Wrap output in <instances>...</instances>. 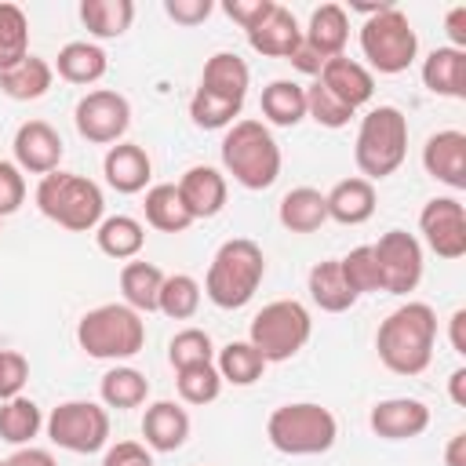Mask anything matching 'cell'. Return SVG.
Segmentation results:
<instances>
[{"mask_svg": "<svg viewBox=\"0 0 466 466\" xmlns=\"http://www.w3.org/2000/svg\"><path fill=\"white\" fill-rule=\"evenodd\" d=\"M433 342H437V313L430 302L397 306L375 331L379 360L393 375H422L433 360Z\"/></svg>", "mask_w": 466, "mask_h": 466, "instance_id": "1", "label": "cell"}, {"mask_svg": "<svg viewBox=\"0 0 466 466\" xmlns=\"http://www.w3.org/2000/svg\"><path fill=\"white\" fill-rule=\"evenodd\" d=\"M262 277H266L262 248L248 237H233L215 251V258L208 266V277H204V295L218 309H240L255 299Z\"/></svg>", "mask_w": 466, "mask_h": 466, "instance_id": "2", "label": "cell"}, {"mask_svg": "<svg viewBox=\"0 0 466 466\" xmlns=\"http://www.w3.org/2000/svg\"><path fill=\"white\" fill-rule=\"evenodd\" d=\"M222 167L244 189H269L280 175V146L262 120H237L222 138Z\"/></svg>", "mask_w": 466, "mask_h": 466, "instance_id": "3", "label": "cell"}, {"mask_svg": "<svg viewBox=\"0 0 466 466\" xmlns=\"http://www.w3.org/2000/svg\"><path fill=\"white\" fill-rule=\"evenodd\" d=\"M408 157V116L397 106H375L357 127L353 160L360 167V178L379 182L390 178Z\"/></svg>", "mask_w": 466, "mask_h": 466, "instance_id": "4", "label": "cell"}, {"mask_svg": "<svg viewBox=\"0 0 466 466\" xmlns=\"http://www.w3.org/2000/svg\"><path fill=\"white\" fill-rule=\"evenodd\" d=\"M76 342L95 360H127L146 346V320L124 302H106L80 317Z\"/></svg>", "mask_w": 466, "mask_h": 466, "instance_id": "5", "label": "cell"}, {"mask_svg": "<svg viewBox=\"0 0 466 466\" xmlns=\"http://www.w3.org/2000/svg\"><path fill=\"white\" fill-rule=\"evenodd\" d=\"M36 208L51 222H58L62 229L87 233L102 222L106 200H102V189L91 178L73 175V171H51L36 186Z\"/></svg>", "mask_w": 466, "mask_h": 466, "instance_id": "6", "label": "cell"}, {"mask_svg": "<svg viewBox=\"0 0 466 466\" xmlns=\"http://www.w3.org/2000/svg\"><path fill=\"white\" fill-rule=\"evenodd\" d=\"M266 437L280 455H320L335 444L339 422L324 404L295 400V404H280L269 415Z\"/></svg>", "mask_w": 466, "mask_h": 466, "instance_id": "7", "label": "cell"}, {"mask_svg": "<svg viewBox=\"0 0 466 466\" xmlns=\"http://www.w3.org/2000/svg\"><path fill=\"white\" fill-rule=\"evenodd\" d=\"M313 335V320L309 309L295 299H277L269 306H262L248 328V342L262 353L266 364H280L291 360Z\"/></svg>", "mask_w": 466, "mask_h": 466, "instance_id": "8", "label": "cell"}, {"mask_svg": "<svg viewBox=\"0 0 466 466\" xmlns=\"http://www.w3.org/2000/svg\"><path fill=\"white\" fill-rule=\"evenodd\" d=\"M360 51L375 73L397 76L404 73L419 55V36L408 22V15L397 4H386L379 15H371L360 25Z\"/></svg>", "mask_w": 466, "mask_h": 466, "instance_id": "9", "label": "cell"}, {"mask_svg": "<svg viewBox=\"0 0 466 466\" xmlns=\"http://www.w3.org/2000/svg\"><path fill=\"white\" fill-rule=\"evenodd\" d=\"M47 437L55 448L73 451V455H91L102 451L109 441V411L95 400H62L47 415Z\"/></svg>", "mask_w": 466, "mask_h": 466, "instance_id": "10", "label": "cell"}, {"mask_svg": "<svg viewBox=\"0 0 466 466\" xmlns=\"http://www.w3.org/2000/svg\"><path fill=\"white\" fill-rule=\"evenodd\" d=\"M73 120L80 138L95 146H116L131 124V102L113 87H95L76 102Z\"/></svg>", "mask_w": 466, "mask_h": 466, "instance_id": "11", "label": "cell"}, {"mask_svg": "<svg viewBox=\"0 0 466 466\" xmlns=\"http://www.w3.org/2000/svg\"><path fill=\"white\" fill-rule=\"evenodd\" d=\"M371 248H375L382 291H390V295H408V291L419 288V280H422V244H419L411 233L390 229V233H382Z\"/></svg>", "mask_w": 466, "mask_h": 466, "instance_id": "12", "label": "cell"}, {"mask_svg": "<svg viewBox=\"0 0 466 466\" xmlns=\"http://www.w3.org/2000/svg\"><path fill=\"white\" fill-rule=\"evenodd\" d=\"M419 233L426 248L441 258H462L466 255V208L455 197H433L419 211Z\"/></svg>", "mask_w": 466, "mask_h": 466, "instance_id": "13", "label": "cell"}, {"mask_svg": "<svg viewBox=\"0 0 466 466\" xmlns=\"http://www.w3.org/2000/svg\"><path fill=\"white\" fill-rule=\"evenodd\" d=\"M11 146H15V164H18V171L40 175V178L51 175V171H58L62 153H66L62 135H58L47 120H25V124H18Z\"/></svg>", "mask_w": 466, "mask_h": 466, "instance_id": "14", "label": "cell"}, {"mask_svg": "<svg viewBox=\"0 0 466 466\" xmlns=\"http://www.w3.org/2000/svg\"><path fill=\"white\" fill-rule=\"evenodd\" d=\"M368 426L375 430V437L382 441H411L419 433H426L430 426V408L415 397H390L379 400L368 415Z\"/></svg>", "mask_w": 466, "mask_h": 466, "instance_id": "15", "label": "cell"}, {"mask_svg": "<svg viewBox=\"0 0 466 466\" xmlns=\"http://www.w3.org/2000/svg\"><path fill=\"white\" fill-rule=\"evenodd\" d=\"M422 167L451 189H466V135L455 127L433 131L422 146Z\"/></svg>", "mask_w": 466, "mask_h": 466, "instance_id": "16", "label": "cell"}, {"mask_svg": "<svg viewBox=\"0 0 466 466\" xmlns=\"http://www.w3.org/2000/svg\"><path fill=\"white\" fill-rule=\"evenodd\" d=\"M317 80H320L339 102H346L353 113H357L360 106H368L371 95H375V76H371V69H368L364 62H357V58H346V55L328 58Z\"/></svg>", "mask_w": 466, "mask_h": 466, "instance_id": "17", "label": "cell"}, {"mask_svg": "<svg viewBox=\"0 0 466 466\" xmlns=\"http://www.w3.org/2000/svg\"><path fill=\"white\" fill-rule=\"evenodd\" d=\"M178 197L186 204V211L197 218H215L222 208H226V197H229V186H226V175L218 167H208V164H197L189 167L182 178H178Z\"/></svg>", "mask_w": 466, "mask_h": 466, "instance_id": "18", "label": "cell"}, {"mask_svg": "<svg viewBox=\"0 0 466 466\" xmlns=\"http://www.w3.org/2000/svg\"><path fill=\"white\" fill-rule=\"evenodd\" d=\"M102 175L116 193H142L153 178V160L138 142H116L109 146L106 160H102Z\"/></svg>", "mask_w": 466, "mask_h": 466, "instance_id": "19", "label": "cell"}, {"mask_svg": "<svg viewBox=\"0 0 466 466\" xmlns=\"http://www.w3.org/2000/svg\"><path fill=\"white\" fill-rule=\"evenodd\" d=\"M142 437L153 451H178L189 437V411L175 400H153L142 415Z\"/></svg>", "mask_w": 466, "mask_h": 466, "instance_id": "20", "label": "cell"}, {"mask_svg": "<svg viewBox=\"0 0 466 466\" xmlns=\"http://www.w3.org/2000/svg\"><path fill=\"white\" fill-rule=\"evenodd\" d=\"M248 44H251V51H258L266 58H291V51L302 44V29H299L295 15L277 4L255 29H248Z\"/></svg>", "mask_w": 466, "mask_h": 466, "instance_id": "21", "label": "cell"}, {"mask_svg": "<svg viewBox=\"0 0 466 466\" xmlns=\"http://www.w3.org/2000/svg\"><path fill=\"white\" fill-rule=\"evenodd\" d=\"M328 204V218H335L339 226H360L375 215V182L353 175L331 186V193H324Z\"/></svg>", "mask_w": 466, "mask_h": 466, "instance_id": "22", "label": "cell"}, {"mask_svg": "<svg viewBox=\"0 0 466 466\" xmlns=\"http://www.w3.org/2000/svg\"><path fill=\"white\" fill-rule=\"evenodd\" d=\"M422 84L441 98H466V51L433 47L422 58Z\"/></svg>", "mask_w": 466, "mask_h": 466, "instance_id": "23", "label": "cell"}, {"mask_svg": "<svg viewBox=\"0 0 466 466\" xmlns=\"http://www.w3.org/2000/svg\"><path fill=\"white\" fill-rule=\"evenodd\" d=\"M200 87L218 95V98H229V102H244L248 87H251V69L240 55L233 51H215L208 62H204V73H200Z\"/></svg>", "mask_w": 466, "mask_h": 466, "instance_id": "24", "label": "cell"}, {"mask_svg": "<svg viewBox=\"0 0 466 466\" xmlns=\"http://www.w3.org/2000/svg\"><path fill=\"white\" fill-rule=\"evenodd\" d=\"M302 40L320 55V58H335L342 55L346 40H350V15L342 4H320L309 15V25L302 29Z\"/></svg>", "mask_w": 466, "mask_h": 466, "instance_id": "25", "label": "cell"}, {"mask_svg": "<svg viewBox=\"0 0 466 466\" xmlns=\"http://www.w3.org/2000/svg\"><path fill=\"white\" fill-rule=\"evenodd\" d=\"M277 218L284 229L291 233H317L324 222H328V204H324V193L313 189V186H295L280 197V208H277Z\"/></svg>", "mask_w": 466, "mask_h": 466, "instance_id": "26", "label": "cell"}, {"mask_svg": "<svg viewBox=\"0 0 466 466\" xmlns=\"http://www.w3.org/2000/svg\"><path fill=\"white\" fill-rule=\"evenodd\" d=\"M55 69H58L62 80L87 87V84H98V80L106 76L109 58H106V51H102L98 44H91V40H69V44L58 51V58H55Z\"/></svg>", "mask_w": 466, "mask_h": 466, "instance_id": "27", "label": "cell"}, {"mask_svg": "<svg viewBox=\"0 0 466 466\" xmlns=\"http://www.w3.org/2000/svg\"><path fill=\"white\" fill-rule=\"evenodd\" d=\"M306 288H309V299H313L324 313H346V309L360 299V295L346 284L339 258H324V262H317V266L309 269Z\"/></svg>", "mask_w": 466, "mask_h": 466, "instance_id": "28", "label": "cell"}, {"mask_svg": "<svg viewBox=\"0 0 466 466\" xmlns=\"http://www.w3.org/2000/svg\"><path fill=\"white\" fill-rule=\"evenodd\" d=\"M95 244L102 255H109L116 262H131L146 244V229L131 215H109L95 226Z\"/></svg>", "mask_w": 466, "mask_h": 466, "instance_id": "29", "label": "cell"}, {"mask_svg": "<svg viewBox=\"0 0 466 466\" xmlns=\"http://www.w3.org/2000/svg\"><path fill=\"white\" fill-rule=\"evenodd\" d=\"M142 211H146V222H149L153 229H160V233H182V229L193 226V215L186 211V204H182L175 182H157V186H149Z\"/></svg>", "mask_w": 466, "mask_h": 466, "instance_id": "30", "label": "cell"}, {"mask_svg": "<svg viewBox=\"0 0 466 466\" xmlns=\"http://www.w3.org/2000/svg\"><path fill=\"white\" fill-rule=\"evenodd\" d=\"M51 80H55V66L29 55L22 58L15 69H4L0 73V91L15 102H33V98H44L51 91Z\"/></svg>", "mask_w": 466, "mask_h": 466, "instance_id": "31", "label": "cell"}, {"mask_svg": "<svg viewBox=\"0 0 466 466\" xmlns=\"http://www.w3.org/2000/svg\"><path fill=\"white\" fill-rule=\"evenodd\" d=\"M80 22L87 25L91 36L98 40H116L131 29L135 22V4L131 0H84L80 4Z\"/></svg>", "mask_w": 466, "mask_h": 466, "instance_id": "32", "label": "cell"}, {"mask_svg": "<svg viewBox=\"0 0 466 466\" xmlns=\"http://www.w3.org/2000/svg\"><path fill=\"white\" fill-rule=\"evenodd\" d=\"M262 116L277 127H295L306 120V87L295 80H269L262 87Z\"/></svg>", "mask_w": 466, "mask_h": 466, "instance_id": "33", "label": "cell"}, {"mask_svg": "<svg viewBox=\"0 0 466 466\" xmlns=\"http://www.w3.org/2000/svg\"><path fill=\"white\" fill-rule=\"evenodd\" d=\"M98 397H102L106 408H116V411L138 408V404H146V397H149V379H146L138 368L116 364V368H109V371L102 375Z\"/></svg>", "mask_w": 466, "mask_h": 466, "instance_id": "34", "label": "cell"}, {"mask_svg": "<svg viewBox=\"0 0 466 466\" xmlns=\"http://www.w3.org/2000/svg\"><path fill=\"white\" fill-rule=\"evenodd\" d=\"M160 284L164 273L153 262H127L120 269V291H124V306H131L135 313H157V299H160Z\"/></svg>", "mask_w": 466, "mask_h": 466, "instance_id": "35", "label": "cell"}, {"mask_svg": "<svg viewBox=\"0 0 466 466\" xmlns=\"http://www.w3.org/2000/svg\"><path fill=\"white\" fill-rule=\"evenodd\" d=\"M44 426V415H40V404L29 400V397H11V400H0V441L7 444H18L25 448Z\"/></svg>", "mask_w": 466, "mask_h": 466, "instance_id": "36", "label": "cell"}, {"mask_svg": "<svg viewBox=\"0 0 466 466\" xmlns=\"http://www.w3.org/2000/svg\"><path fill=\"white\" fill-rule=\"evenodd\" d=\"M215 368L222 375V382H233V386H251L262 379L266 371V360L262 353L244 339V342H226L215 357Z\"/></svg>", "mask_w": 466, "mask_h": 466, "instance_id": "37", "label": "cell"}, {"mask_svg": "<svg viewBox=\"0 0 466 466\" xmlns=\"http://www.w3.org/2000/svg\"><path fill=\"white\" fill-rule=\"evenodd\" d=\"M29 58V18L18 4H0V73Z\"/></svg>", "mask_w": 466, "mask_h": 466, "instance_id": "38", "label": "cell"}, {"mask_svg": "<svg viewBox=\"0 0 466 466\" xmlns=\"http://www.w3.org/2000/svg\"><path fill=\"white\" fill-rule=\"evenodd\" d=\"M157 309H160L164 317H171V320H189V317L200 309V284H197L189 273H171V277H164Z\"/></svg>", "mask_w": 466, "mask_h": 466, "instance_id": "39", "label": "cell"}, {"mask_svg": "<svg viewBox=\"0 0 466 466\" xmlns=\"http://www.w3.org/2000/svg\"><path fill=\"white\" fill-rule=\"evenodd\" d=\"M240 109H244V102L218 98V95H211V91H204V87H197L193 98H189V120H193L197 127H204V131H218V127L237 124Z\"/></svg>", "mask_w": 466, "mask_h": 466, "instance_id": "40", "label": "cell"}, {"mask_svg": "<svg viewBox=\"0 0 466 466\" xmlns=\"http://www.w3.org/2000/svg\"><path fill=\"white\" fill-rule=\"evenodd\" d=\"M167 360H171L175 371L193 368V364H215V342L204 328H182L167 342Z\"/></svg>", "mask_w": 466, "mask_h": 466, "instance_id": "41", "label": "cell"}, {"mask_svg": "<svg viewBox=\"0 0 466 466\" xmlns=\"http://www.w3.org/2000/svg\"><path fill=\"white\" fill-rule=\"evenodd\" d=\"M175 386L186 404H211L222 393V375L215 364H193V368L175 371Z\"/></svg>", "mask_w": 466, "mask_h": 466, "instance_id": "42", "label": "cell"}, {"mask_svg": "<svg viewBox=\"0 0 466 466\" xmlns=\"http://www.w3.org/2000/svg\"><path fill=\"white\" fill-rule=\"evenodd\" d=\"M339 266H342L346 284H350L357 295L382 291V277H379V262H375V248H371V244L353 248L346 258H339Z\"/></svg>", "mask_w": 466, "mask_h": 466, "instance_id": "43", "label": "cell"}, {"mask_svg": "<svg viewBox=\"0 0 466 466\" xmlns=\"http://www.w3.org/2000/svg\"><path fill=\"white\" fill-rule=\"evenodd\" d=\"M306 116H313L320 127H346L350 124V116H353V109L346 106V102H339L320 80H313L309 87H306Z\"/></svg>", "mask_w": 466, "mask_h": 466, "instance_id": "44", "label": "cell"}, {"mask_svg": "<svg viewBox=\"0 0 466 466\" xmlns=\"http://www.w3.org/2000/svg\"><path fill=\"white\" fill-rule=\"evenodd\" d=\"M25 379H29V360L18 350H0V400L18 397Z\"/></svg>", "mask_w": 466, "mask_h": 466, "instance_id": "45", "label": "cell"}, {"mask_svg": "<svg viewBox=\"0 0 466 466\" xmlns=\"http://www.w3.org/2000/svg\"><path fill=\"white\" fill-rule=\"evenodd\" d=\"M25 200V178L18 171V164L11 160H0V218L15 215Z\"/></svg>", "mask_w": 466, "mask_h": 466, "instance_id": "46", "label": "cell"}, {"mask_svg": "<svg viewBox=\"0 0 466 466\" xmlns=\"http://www.w3.org/2000/svg\"><path fill=\"white\" fill-rule=\"evenodd\" d=\"M273 7H277V0H226V4H222V11H226L244 33L255 29Z\"/></svg>", "mask_w": 466, "mask_h": 466, "instance_id": "47", "label": "cell"}, {"mask_svg": "<svg viewBox=\"0 0 466 466\" xmlns=\"http://www.w3.org/2000/svg\"><path fill=\"white\" fill-rule=\"evenodd\" d=\"M164 11L178 25H200L215 11V4L211 0H164Z\"/></svg>", "mask_w": 466, "mask_h": 466, "instance_id": "48", "label": "cell"}, {"mask_svg": "<svg viewBox=\"0 0 466 466\" xmlns=\"http://www.w3.org/2000/svg\"><path fill=\"white\" fill-rule=\"evenodd\" d=\"M102 466H153V455L138 441H120L102 455Z\"/></svg>", "mask_w": 466, "mask_h": 466, "instance_id": "49", "label": "cell"}, {"mask_svg": "<svg viewBox=\"0 0 466 466\" xmlns=\"http://www.w3.org/2000/svg\"><path fill=\"white\" fill-rule=\"evenodd\" d=\"M288 62H291L299 73H306V76H320V69H324V62H328V58H320V55L302 40V44L291 51V58H288Z\"/></svg>", "mask_w": 466, "mask_h": 466, "instance_id": "50", "label": "cell"}, {"mask_svg": "<svg viewBox=\"0 0 466 466\" xmlns=\"http://www.w3.org/2000/svg\"><path fill=\"white\" fill-rule=\"evenodd\" d=\"M444 29H448V36H451V44H448V47L466 51V4H455V7L448 11Z\"/></svg>", "mask_w": 466, "mask_h": 466, "instance_id": "51", "label": "cell"}, {"mask_svg": "<svg viewBox=\"0 0 466 466\" xmlns=\"http://www.w3.org/2000/svg\"><path fill=\"white\" fill-rule=\"evenodd\" d=\"M4 462H7V466H58L51 451H44V448H33V444L18 448V451H15L11 459H4Z\"/></svg>", "mask_w": 466, "mask_h": 466, "instance_id": "52", "label": "cell"}, {"mask_svg": "<svg viewBox=\"0 0 466 466\" xmlns=\"http://www.w3.org/2000/svg\"><path fill=\"white\" fill-rule=\"evenodd\" d=\"M444 462H448V466H466V430L451 433V441H448V448H444Z\"/></svg>", "mask_w": 466, "mask_h": 466, "instance_id": "53", "label": "cell"}, {"mask_svg": "<svg viewBox=\"0 0 466 466\" xmlns=\"http://www.w3.org/2000/svg\"><path fill=\"white\" fill-rule=\"evenodd\" d=\"M448 324H451V350H455V353H466V335H462V328H466V309H455Z\"/></svg>", "mask_w": 466, "mask_h": 466, "instance_id": "54", "label": "cell"}, {"mask_svg": "<svg viewBox=\"0 0 466 466\" xmlns=\"http://www.w3.org/2000/svg\"><path fill=\"white\" fill-rule=\"evenodd\" d=\"M448 390H451V400H455L459 408H466V368H455V371H451Z\"/></svg>", "mask_w": 466, "mask_h": 466, "instance_id": "55", "label": "cell"}, {"mask_svg": "<svg viewBox=\"0 0 466 466\" xmlns=\"http://www.w3.org/2000/svg\"><path fill=\"white\" fill-rule=\"evenodd\" d=\"M0 466H7V462H0Z\"/></svg>", "mask_w": 466, "mask_h": 466, "instance_id": "56", "label": "cell"}]
</instances>
